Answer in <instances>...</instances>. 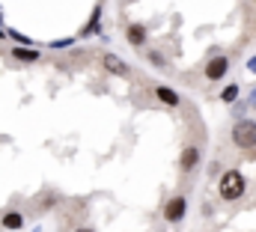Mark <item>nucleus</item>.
Wrapping results in <instances>:
<instances>
[{
    "label": "nucleus",
    "instance_id": "f257e3e1",
    "mask_svg": "<svg viewBox=\"0 0 256 232\" xmlns=\"http://www.w3.org/2000/svg\"><path fill=\"white\" fill-rule=\"evenodd\" d=\"M218 190H220V196L224 200H238L242 194H244V176L238 173V170H226V173L220 176V184H218Z\"/></svg>",
    "mask_w": 256,
    "mask_h": 232
},
{
    "label": "nucleus",
    "instance_id": "f03ea898",
    "mask_svg": "<svg viewBox=\"0 0 256 232\" xmlns=\"http://www.w3.org/2000/svg\"><path fill=\"white\" fill-rule=\"evenodd\" d=\"M232 143L238 149H254L256 146V122L254 119H238L232 128Z\"/></svg>",
    "mask_w": 256,
    "mask_h": 232
},
{
    "label": "nucleus",
    "instance_id": "7ed1b4c3",
    "mask_svg": "<svg viewBox=\"0 0 256 232\" xmlns=\"http://www.w3.org/2000/svg\"><path fill=\"white\" fill-rule=\"evenodd\" d=\"M185 212H188V200H185V196H173V200L164 206V218H167V224H179V220L185 218Z\"/></svg>",
    "mask_w": 256,
    "mask_h": 232
},
{
    "label": "nucleus",
    "instance_id": "20e7f679",
    "mask_svg": "<svg viewBox=\"0 0 256 232\" xmlns=\"http://www.w3.org/2000/svg\"><path fill=\"white\" fill-rule=\"evenodd\" d=\"M226 72H230V60L226 57H212L206 62V78L208 80H220Z\"/></svg>",
    "mask_w": 256,
    "mask_h": 232
},
{
    "label": "nucleus",
    "instance_id": "39448f33",
    "mask_svg": "<svg viewBox=\"0 0 256 232\" xmlns=\"http://www.w3.org/2000/svg\"><path fill=\"white\" fill-rule=\"evenodd\" d=\"M102 62L110 74H120V78L128 74V62H122V57H116V54H102Z\"/></svg>",
    "mask_w": 256,
    "mask_h": 232
},
{
    "label": "nucleus",
    "instance_id": "423d86ee",
    "mask_svg": "<svg viewBox=\"0 0 256 232\" xmlns=\"http://www.w3.org/2000/svg\"><path fill=\"white\" fill-rule=\"evenodd\" d=\"M126 39L131 42V45H134V48H140V45L146 42V27H143V24H128Z\"/></svg>",
    "mask_w": 256,
    "mask_h": 232
},
{
    "label": "nucleus",
    "instance_id": "0eeeda50",
    "mask_svg": "<svg viewBox=\"0 0 256 232\" xmlns=\"http://www.w3.org/2000/svg\"><path fill=\"white\" fill-rule=\"evenodd\" d=\"M196 164H200V149H196V146H188V149L182 152V158H179V167H182V170H194Z\"/></svg>",
    "mask_w": 256,
    "mask_h": 232
},
{
    "label": "nucleus",
    "instance_id": "6e6552de",
    "mask_svg": "<svg viewBox=\"0 0 256 232\" xmlns=\"http://www.w3.org/2000/svg\"><path fill=\"white\" fill-rule=\"evenodd\" d=\"M3 230H24V214L21 212H6L3 220H0Z\"/></svg>",
    "mask_w": 256,
    "mask_h": 232
},
{
    "label": "nucleus",
    "instance_id": "1a4fd4ad",
    "mask_svg": "<svg viewBox=\"0 0 256 232\" xmlns=\"http://www.w3.org/2000/svg\"><path fill=\"white\" fill-rule=\"evenodd\" d=\"M12 57L21 60V62H36L39 60V51L36 48H27V45H18V48H12Z\"/></svg>",
    "mask_w": 256,
    "mask_h": 232
},
{
    "label": "nucleus",
    "instance_id": "9d476101",
    "mask_svg": "<svg viewBox=\"0 0 256 232\" xmlns=\"http://www.w3.org/2000/svg\"><path fill=\"white\" fill-rule=\"evenodd\" d=\"M155 96H158V102H164V104H170V108L179 104V96H176L170 86H155Z\"/></svg>",
    "mask_w": 256,
    "mask_h": 232
},
{
    "label": "nucleus",
    "instance_id": "9b49d317",
    "mask_svg": "<svg viewBox=\"0 0 256 232\" xmlns=\"http://www.w3.org/2000/svg\"><path fill=\"white\" fill-rule=\"evenodd\" d=\"M98 21H102V6H96V9H92V18H90V24L84 27V33H80V36H90V33H98Z\"/></svg>",
    "mask_w": 256,
    "mask_h": 232
},
{
    "label": "nucleus",
    "instance_id": "f8f14e48",
    "mask_svg": "<svg viewBox=\"0 0 256 232\" xmlns=\"http://www.w3.org/2000/svg\"><path fill=\"white\" fill-rule=\"evenodd\" d=\"M220 98H224L226 104H230V102H236V98H238V84H230V86L220 92Z\"/></svg>",
    "mask_w": 256,
    "mask_h": 232
},
{
    "label": "nucleus",
    "instance_id": "ddd939ff",
    "mask_svg": "<svg viewBox=\"0 0 256 232\" xmlns=\"http://www.w3.org/2000/svg\"><path fill=\"white\" fill-rule=\"evenodd\" d=\"M6 36H9V39H15L18 45H33V39H30V36H24V33H18V30H6Z\"/></svg>",
    "mask_w": 256,
    "mask_h": 232
},
{
    "label": "nucleus",
    "instance_id": "4468645a",
    "mask_svg": "<svg viewBox=\"0 0 256 232\" xmlns=\"http://www.w3.org/2000/svg\"><path fill=\"white\" fill-rule=\"evenodd\" d=\"M66 45H74V39H60V42H51V48H66Z\"/></svg>",
    "mask_w": 256,
    "mask_h": 232
},
{
    "label": "nucleus",
    "instance_id": "2eb2a0df",
    "mask_svg": "<svg viewBox=\"0 0 256 232\" xmlns=\"http://www.w3.org/2000/svg\"><path fill=\"white\" fill-rule=\"evenodd\" d=\"M149 60H152V62H155V66H164V57H161V54H158V51H152V54H149Z\"/></svg>",
    "mask_w": 256,
    "mask_h": 232
},
{
    "label": "nucleus",
    "instance_id": "dca6fc26",
    "mask_svg": "<svg viewBox=\"0 0 256 232\" xmlns=\"http://www.w3.org/2000/svg\"><path fill=\"white\" fill-rule=\"evenodd\" d=\"M248 68H250V72H254V74H256V57L250 60V62H248Z\"/></svg>",
    "mask_w": 256,
    "mask_h": 232
},
{
    "label": "nucleus",
    "instance_id": "f3484780",
    "mask_svg": "<svg viewBox=\"0 0 256 232\" xmlns=\"http://www.w3.org/2000/svg\"><path fill=\"white\" fill-rule=\"evenodd\" d=\"M74 232H96L92 226H80V230H74Z\"/></svg>",
    "mask_w": 256,
    "mask_h": 232
},
{
    "label": "nucleus",
    "instance_id": "a211bd4d",
    "mask_svg": "<svg viewBox=\"0 0 256 232\" xmlns=\"http://www.w3.org/2000/svg\"><path fill=\"white\" fill-rule=\"evenodd\" d=\"M250 104H256V90H254V96H250Z\"/></svg>",
    "mask_w": 256,
    "mask_h": 232
},
{
    "label": "nucleus",
    "instance_id": "6ab92c4d",
    "mask_svg": "<svg viewBox=\"0 0 256 232\" xmlns=\"http://www.w3.org/2000/svg\"><path fill=\"white\" fill-rule=\"evenodd\" d=\"M3 36H6V30H3V27H0V39H3Z\"/></svg>",
    "mask_w": 256,
    "mask_h": 232
},
{
    "label": "nucleus",
    "instance_id": "aec40b11",
    "mask_svg": "<svg viewBox=\"0 0 256 232\" xmlns=\"http://www.w3.org/2000/svg\"><path fill=\"white\" fill-rule=\"evenodd\" d=\"M0 21H3V12H0Z\"/></svg>",
    "mask_w": 256,
    "mask_h": 232
},
{
    "label": "nucleus",
    "instance_id": "412c9836",
    "mask_svg": "<svg viewBox=\"0 0 256 232\" xmlns=\"http://www.w3.org/2000/svg\"><path fill=\"white\" fill-rule=\"evenodd\" d=\"M254 3H256V0H254Z\"/></svg>",
    "mask_w": 256,
    "mask_h": 232
}]
</instances>
